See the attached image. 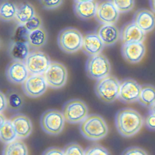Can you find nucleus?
Returning a JSON list of instances; mask_svg holds the SVG:
<instances>
[{"label": "nucleus", "mask_w": 155, "mask_h": 155, "mask_svg": "<svg viewBox=\"0 0 155 155\" xmlns=\"http://www.w3.org/2000/svg\"><path fill=\"white\" fill-rule=\"evenodd\" d=\"M82 135L90 140H98L108 134V126L104 118L96 114L88 115L80 124Z\"/></svg>", "instance_id": "nucleus-2"}, {"label": "nucleus", "mask_w": 155, "mask_h": 155, "mask_svg": "<svg viewBox=\"0 0 155 155\" xmlns=\"http://www.w3.org/2000/svg\"><path fill=\"white\" fill-rule=\"evenodd\" d=\"M119 17V13L111 1L98 3L95 19L101 24H114Z\"/></svg>", "instance_id": "nucleus-12"}, {"label": "nucleus", "mask_w": 155, "mask_h": 155, "mask_svg": "<svg viewBox=\"0 0 155 155\" xmlns=\"http://www.w3.org/2000/svg\"><path fill=\"white\" fill-rule=\"evenodd\" d=\"M47 32L42 27L30 32L28 44L30 47L38 49L44 47L47 41Z\"/></svg>", "instance_id": "nucleus-23"}, {"label": "nucleus", "mask_w": 155, "mask_h": 155, "mask_svg": "<svg viewBox=\"0 0 155 155\" xmlns=\"http://www.w3.org/2000/svg\"><path fill=\"white\" fill-rule=\"evenodd\" d=\"M84 155H111L110 151L98 143H93L88 146L85 150Z\"/></svg>", "instance_id": "nucleus-30"}, {"label": "nucleus", "mask_w": 155, "mask_h": 155, "mask_svg": "<svg viewBox=\"0 0 155 155\" xmlns=\"http://www.w3.org/2000/svg\"><path fill=\"white\" fill-rule=\"evenodd\" d=\"M88 107L83 101L72 99L64 104L62 113L66 122L74 124L81 123L88 116Z\"/></svg>", "instance_id": "nucleus-6"}, {"label": "nucleus", "mask_w": 155, "mask_h": 155, "mask_svg": "<svg viewBox=\"0 0 155 155\" xmlns=\"http://www.w3.org/2000/svg\"><path fill=\"white\" fill-rule=\"evenodd\" d=\"M25 25L30 32H31L42 27V21L41 17L36 14Z\"/></svg>", "instance_id": "nucleus-33"}, {"label": "nucleus", "mask_w": 155, "mask_h": 155, "mask_svg": "<svg viewBox=\"0 0 155 155\" xmlns=\"http://www.w3.org/2000/svg\"><path fill=\"white\" fill-rule=\"evenodd\" d=\"M85 71L90 79L97 81L110 75L111 65L107 58L101 53L88 58Z\"/></svg>", "instance_id": "nucleus-5"}, {"label": "nucleus", "mask_w": 155, "mask_h": 155, "mask_svg": "<svg viewBox=\"0 0 155 155\" xmlns=\"http://www.w3.org/2000/svg\"><path fill=\"white\" fill-rule=\"evenodd\" d=\"M2 155H28V151L23 141L16 139L4 145Z\"/></svg>", "instance_id": "nucleus-24"}, {"label": "nucleus", "mask_w": 155, "mask_h": 155, "mask_svg": "<svg viewBox=\"0 0 155 155\" xmlns=\"http://www.w3.org/2000/svg\"><path fill=\"white\" fill-rule=\"evenodd\" d=\"M65 119L62 112L50 109L42 113L40 119L42 129L50 135H58L64 129Z\"/></svg>", "instance_id": "nucleus-7"}, {"label": "nucleus", "mask_w": 155, "mask_h": 155, "mask_svg": "<svg viewBox=\"0 0 155 155\" xmlns=\"http://www.w3.org/2000/svg\"><path fill=\"white\" fill-rule=\"evenodd\" d=\"M42 155H64V151L59 148L50 147L46 149Z\"/></svg>", "instance_id": "nucleus-37"}, {"label": "nucleus", "mask_w": 155, "mask_h": 155, "mask_svg": "<svg viewBox=\"0 0 155 155\" xmlns=\"http://www.w3.org/2000/svg\"><path fill=\"white\" fill-rule=\"evenodd\" d=\"M64 155H84L85 151L77 143L71 142L66 145L63 150Z\"/></svg>", "instance_id": "nucleus-31"}, {"label": "nucleus", "mask_w": 155, "mask_h": 155, "mask_svg": "<svg viewBox=\"0 0 155 155\" xmlns=\"http://www.w3.org/2000/svg\"><path fill=\"white\" fill-rule=\"evenodd\" d=\"M5 75L11 83L19 84L27 79L29 73L24 62L12 60L6 67Z\"/></svg>", "instance_id": "nucleus-13"}, {"label": "nucleus", "mask_w": 155, "mask_h": 155, "mask_svg": "<svg viewBox=\"0 0 155 155\" xmlns=\"http://www.w3.org/2000/svg\"><path fill=\"white\" fill-rule=\"evenodd\" d=\"M138 102L142 105L150 108L155 103V87L150 84L142 85Z\"/></svg>", "instance_id": "nucleus-25"}, {"label": "nucleus", "mask_w": 155, "mask_h": 155, "mask_svg": "<svg viewBox=\"0 0 155 155\" xmlns=\"http://www.w3.org/2000/svg\"><path fill=\"white\" fill-rule=\"evenodd\" d=\"M145 38L146 33L133 21L125 24L120 30V40L122 44L143 43Z\"/></svg>", "instance_id": "nucleus-14"}, {"label": "nucleus", "mask_w": 155, "mask_h": 155, "mask_svg": "<svg viewBox=\"0 0 155 155\" xmlns=\"http://www.w3.org/2000/svg\"><path fill=\"white\" fill-rule=\"evenodd\" d=\"M17 10V5L12 2L2 1L0 6V18L4 22L15 19Z\"/></svg>", "instance_id": "nucleus-27"}, {"label": "nucleus", "mask_w": 155, "mask_h": 155, "mask_svg": "<svg viewBox=\"0 0 155 155\" xmlns=\"http://www.w3.org/2000/svg\"><path fill=\"white\" fill-rule=\"evenodd\" d=\"M17 135L10 120H7L5 122L0 125L1 141L5 144L16 140Z\"/></svg>", "instance_id": "nucleus-26"}, {"label": "nucleus", "mask_w": 155, "mask_h": 155, "mask_svg": "<svg viewBox=\"0 0 155 155\" xmlns=\"http://www.w3.org/2000/svg\"><path fill=\"white\" fill-rule=\"evenodd\" d=\"M144 119L136 110L131 108L119 110L115 116V125L119 134L130 137L137 134L142 128Z\"/></svg>", "instance_id": "nucleus-1"}, {"label": "nucleus", "mask_w": 155, "mask_h": 155, "mask_svg": "<svg viewBox=\"0 0 155 155\" xmlns=\"http://www.w3.org/2000/svg\"><path fill=\"white\" fill-rule=\"evenodd\" d=\"M43 75L48 87L53 89H58L64 87L66 84L68 72L63 64L53 61L51 62Z\"/></svg>", "instance_id": "nucleus-8"}, {"label": "nucleus", "mask_w": 155, "mask_h": 155, "mask_svg": "<svg viewBox=\"0 0 155 155\" xmlns=\"http://www.w3.org/2000/svg\"><path fill=\"white\" fill-rule=\"evenodd\" d=\"M7 100V108L11 110H20L24 104L22 95L15 90H10L5 94Z\"/></svg>", "instance_id": "nucleus-28"}, {"label": "nucleus", "mask_w": 155, "mask_h": 155, "mask_svg": "<svg viewBox=\"0 0 155 155\" xmlns=\"http://www.w3.org/2000/svg\"><path fill=\"white\" fill-rule=\"evenodd\" d=\"M16 131L17 137L25 139L32 132V124L28 116L24 114L18 113L13 115L10 119Z\"/></svg>", "instance_id": "nucleus-19"}, {"label": "nucleus", "mask_w": 155, "mask_h": 155, "mask_svg": "<svg viewBox=\"0 0 155 155\" xmlns=\"http://www.w3.org/2000/svg\"><path fill=\"white\" fill-rule=\"evenodd\" d=\"M95 33L105 46L113 45L120 39V30L115 24H100Z\"/></svg>", "instance_id": "nucleus-18"}, {"label": "nucleus", "mask_w": 155, "mask_h": 155, "mask_svg": "<svg viewBox=\"0 0 155 155\" xmlns=\"http://www.w3.org/2000/svg\"><path fill=\"white\" fill-rule=\"evenodd\" d=\"M140 85L133 79L127 78L120 81L118 99L124 104H131L139 101Z\"/></svg>", "instance_id": "nucleus-10"}, {"label": "nucleus", "mask_w": 155, "mask_h": 155, "mask_svg": "<svg viewBox=\"0 0 155 155\" xmlns=\"http://www.w3.org/2000/svg\"><path fill=\"white\" fill-rule=\"evenodd\" d=\"M0 98H1V106H0V111L2 113L7 108V97L5 94L2 91H0Z\"/></svg>", "instance_id": "nucleus-38"}, {"label": "nucleus", "mask_w": 155, "mask_h": 155, "mask_svg": "<svg viewBox=\"0 0 155 155\" xmlns=\"http://www.w3.org/2000/svg\"><path fill=\"white\" fill-rule=\"evenodd\" d=\"M150 113H152L155 115V103L150 108Z\"/></svg>", "instance_id": "nucleus-41"}, {"label": "nucleus", "mask_w": 155, "mask_h": 155, "mask_svg": "<svg viewBox=\"0 0 155 155\" xmlns=\"http://www.w3.org/2000/svg\"><path fill=\"white\" fill-rule=\"evenodd\" d=\"M30 47L28 44L12 41L8 47V53L12 60L24 62L30 54Z\"/></svg>", "instance_id": "nucleus-21"}, {"label": "nucleus", "mask_w": 155, "mask_h": 155, "mask_svg": "<svg viewBox=\"0 0 155 155\" xmlns=\"http://www.w3.org/2000/svg\"><path fill=\"white\" fill-rule=\"evenodd\" d=\"M144 123L148 129L151 131H155V115L149 113L147 116Z\"/></svg>", "instance_id": "nucleus-36"}, {"label": "nucleus", "mask_w": 155, "mask_h": 155, "mask_svg": "<svg viewBox=\"0 0 155 155\" xmlns=\"http://www.w3.org/2000/svg\"><path fill=\"white\" fill-rule=\"evenodd\" d=\"M119 13H126L131 10L134 6V1H111Z\"/></svg>", "instance_id": "nucleus-32"}, {"label": "nucleus", "mask_w": 155, "mask_h": 155, "mask_svg": "<svg viewBox=\"0 0 155 155\" xmlns=\"http://www.w3.org/2000/svg\"><path fill=\"white\" fill-rule=\"evenodd\" d=\"M150 6H151L153 12H154L155 13V0L150 1Z\"/></svg>", "instance_id": "nucleus-40"}, {"label": "nucleus", "mask_w": 155, "mask_h": 155, "mask_svg": "<svg viewBox=\"0 0 155 155\" xmlns=\"http://www.w3.org/2000/svg\"><path fill=\"white\" fill-rule=\"evenodd\" d=\"M120 81L114 76L109 75L96 81L94 92L98 98L110 104L118 98Z\"/></svg>", "instance_id": "nucleus-3"}, {"label": "nucleus", "mask_w": 155, "mask_h": 155, "mask_svg": "<svg viewBox=\"0 0 155 155\" xmlns=\"http://www.w3.org/2000/svg\"><path fill=\"white\" fill-rule=\"evenodd\" d=\"M30 75H43L51 63L48 55L41 51H31L24 61Z\"/></svg>", "instance_id": "nucleus-9"}, {"label": "nucleus", "mask_w": 155, "mask_h": 155, "mask_svg": "<svg viewBox=\"0 0 155 155\" xmlns=\"http://www.w3.org/2000/svg\"><path fill=\"white\" fill-rule=\"evenodd\" d=\"M133 22L145 33H147L151 31L155 27V16L149 10L140 8L135 12Z\"/></svg>", "instance_id": "nucleus-20"}, {"label": "nucleus", "mask_w": 155, "mask_h": 155, "mask_svg": "<svg viewBox=\"0 0 155 155\" xmlns=\"http://www.w3.org/2000/svg\"><path fill=\"white\" fill-rule=\"evenodd\" d=\"M122 155H148L145 150L138 147H130L126 148Z\"/></svg>", "instance_id": "nucleus-34"}, {"label": "nucleus", "mask_w": 155, "mask_h": 155, "mask_svg": "<svg viewBox=\"0 0 155 155\" xmlns=\"http://www.w3.org/2000/svg\"><path fill=\"white\" fill-rule=\"evenodd\" d=\"M42 7L46 9V10H52L54 8H56L58 7H59L63 2L62 1L59 0H51V1H48V0H42L39 1Z\"/></svg>", "instance_id": "nucleus-35"}, {"label": "nucleus", "mask_w": 155, "mask_h": 155, "mask_svg": "<svg viewBox=\"0 0 155 155\" xmlns=\"http://www.w3.org/2000/svg\"><path fill=\"white\" fill-rule=\"evenodd\" d=\"M84 36L76 28L67 27L58 34L57 42L62 51L71 54L81 49Z\"/></svg>", "instance_id": "nucleus-4"}, {"label": "nucleus", "mask_w": 155, "mask_h": 155, "mask_svg": "<svg viewBox=\"0 0 155 155\" xmlns=\"http://www.w3.org/2000/svg\"><path fill=\"white\" fill-rule=\"evenodd\" d=\"M104 44L95 32H88L84 36L81 50L89 57L101 54Z\"/></svg>", "instance_id": "nucleus-17"}, {"label": "nucleus", "mask_w": 155, "mask_h": 155, "mask_svg": "<svg viewBox=\"0 0 155 155\" xmlns=\"http://www.w3.org/2000/svg\"><path fill=\"white\" fill-rule=\"evenodd\" d=\"M0 119H1L0 125H2V124H4L5 122V121L7 120V119L5 118V116L2 114V113H0Z\"/></svg>", "instance_id": "nucleus-39"}, {"label": "nucleus", "mask_w": 155, "mask_h": 155, "mask_svg": "<svg viewBox=\"0 0 155 155\" xmlns=\"http://www.w3.org/2000/svg\"><path fill=\"white\" fill-rule=\"evenodd\" d=\"M98 2L94 0H76L73 1V11L80 19L86 21L95 17Z\"/></svg>", "instance_id": "nucleus-16"}, {"label": "nucleus", "mask_w": 155, "mask_h": 155, "mask_svg": "<svg viewBox=\"0 0 155 155\" xmlns=\"http://www.w3.org/2000/svg\"><path fill=\"white\" fill-rule=\"evenodd\" d=\"M30 33L25 25H18L15 30L12 41L28 44Z\"/></svg>", "instance_id": "nucleus-29"}, {"label": "nucleus", "mask_w": 155, "mask_h": 155, "mask_svg": "<svg viewBox=\"0 0 155 155\" xmlns=\"http://www.w3.org/2000/svg\"><path fill=\"white\" fill-rule=\"evenodd\" d=\"M145 51V46L142 42L125 44L121 47L122 57L130 64L139 62L144 57Z\"/></svg>", "instance_id": "nucleus-15"}, {"label": "nucleus", "mask_w": 155, "mask_h": 155, "mask_svg": "<svg viewBox=\"0 0 155 155\" xmlns=\"http://www.w3.org/2000/svg\"><path fill=\"white\" fill-rule=\"evenodd\" d=\"M48 85L44 75H30L22 84L24 94L31 98L42 96L47 90Z\"/></svg>", "instance_id": "nucleus-11"}, {"label": "nucleus", "mask_w": 155, "mask_h": 155, "mask_svg": "<svg viewBox=\"0 0 155 155\" xmlns=\"http://www.w3.org/2000/svg\"><path fill=\"white\" fill-rule=\"evenodd\" d=\"M36 15L34 7L28 2H22L17 5V10L15 18L18 25H25Z\"/></svg>", "instance_id": "nucleus-22"}]
</instances>
